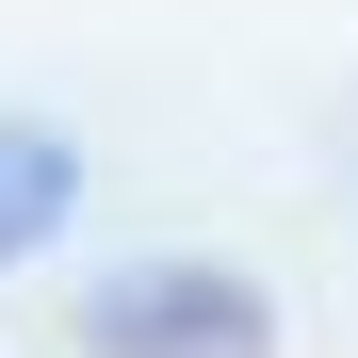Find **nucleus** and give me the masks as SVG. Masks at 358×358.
<instances>
[{
	"label": "nucleus",
	"mask_w": 358,
	"mask_h": 358,
	"mask_svg": "<svg viewBox=\"0 0 358 358\" xmlns=\"http://www.w3.org/2000/svg\"><path fill=\"white\" fill-rule=\"evenodd\" d=\"M82 342L98 358H277V310L228 261H131V277H98Z\"/></svg>",
	"instance_id": "obj_1"
},
{
	"label": "nucleus",
	"mask_w": 358,
	"mask_h": 358,
	"mask_svg": "<svg viewBox=\"0 0 358 358\" xmlns=\"http://www.w3.org/2000/svg\"><path fill=\"white\" fill-rule=\"evenodd\" d=\"M66 212H82V163L49 147V131H0V261H33Z\"/></svg>",
	"instance_id": "obj_2"
}]
</instances>
